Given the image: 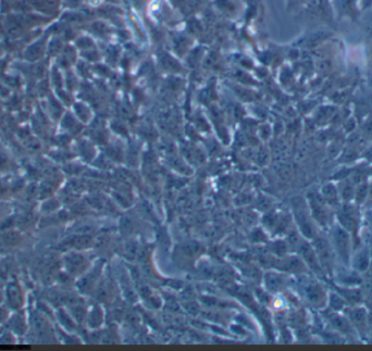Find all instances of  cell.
<instances>
[{
  "mask_svg": "<svg viewBox=\"0 0 372 351\" xmlns=\"http://www.w3.org/2000/svg\"><path fill=\"white\" fill-rule=\"evenodd\" d=\"M327 232L336 257L337 265L351 266V258L354 251V240L351 234L336 222H334Z\"/></svg>",
  "mask_w": 372,
  "mask_h": 351,
  "instance_id": "6da1fadb",
  "label": "cell"
},
{
  "mask_svg": "<svg viewBox=\"0 0 372 351\" xmlns=\"http://www.w3.org/2000/svg\"><path fill=\"white\" fill-rule=\"evenodd\" d=\"M335 211L336 212L334 214L335 222L351 234L352 240H354L355 248V240L362 222V215L359 211V205L352 203H342Z\"/></svg>",
  "mask_w": 372,
  "mask_h": 351,
  "instance_id": "7a4b0ae2",
  "label": "cell"
},
{
  "mask_svg": "<svg viewBox=\"0 0 372 351\" xmlns=\"http://www.w3.org/2000/svg\"><path fill=\"white\" fill-rule=\"evenodd\" d=\"M312 244L324 274H326L328 278H332L334 271H335L337 266V260L331 242H330L328 234L324 235L323 233L319 232L313 238Z\"/></svg>",
  "mask_w": 372,
  "mask_h": 351,
  "instance_id": "3957f363",
  "label": "cell"
},
{
  "mask_svg": "<svg viewBox=\"0 0 372 351\" xmlns=\"http://www.w3.org/2000/svg\"><path fill=\"white\" fill-rule=\"evenodd\" d=\"M309 210L310 215H312L315 225L322 228L323 231L327 232L330 226L334 223L333 210L326 203V201L323 200L321 194L313 196V197L310 199Z\"/></svg>",
  "mask_w": 372,
  "mask_h": 351,
  "instance_id": "277c9868",
  "label": "cell"
},
{
  "mask_svg": "<svg viewBox=\"0 0 372 351\" xmlns=\"http://www.w3.org/2000/svg\"><path fill=\"white\" fill-rule=\"evenodd\" d=\"M296 249H297L299 257L301 260L305 262L308 270L312 271L315 276H318L320 278H328L323 272L321 265H320V262L318 260L317 255H315L313 244H310V242L303 240Z\"/></svg>",
  "mask_w": 372,
  "mask_h": 351,
  "instance_id": "5b68a950",
  "label": "cell"
},
{
  "mask_svg": "<svg viewBox=\"0 0 372 351\" xmlns=\"http://www.w3.org/2000/svg\"><path fill=\"white\" fill-rule=\"evenodd\" d=\"M326 321L334 333L345 337H352L357 335L354 326L352 325V323L348 321L343 312H333L328 310V313H326Z\"/></svg>",
  "mask_w": 372,
  "mask_h": 351,
  "instance_id": "8992f818",
  "label": "cell"
},
{
  "mask_svg": "<svg viewBox=\"0 0 372 351\" xmlns=\"http://www.w3.org/2000/svg\"><path fill=\"white\" fill-rule=\"evenodd\" d=\"M328 290L317 280H309L304 286V295L306 300L314 308H327Z\"/></svg>",
  "mask_w": 372,
  "mask_h": 351,
  "instance_id": "52a82bcc",
  "label": "cell"
},
{
  "mask_svg": "<svg viewBox=\"0 0 372 351\" xmlns=\"http://www.w3.org/2000/svg\"><path fill=\"white\" fill-rule=\"evenodd\" d=\"M372 254L367 246L357 247L352 251L351 258V268L359 274H366L371 268Z\"/></svg>",
  "mask_w": 372,
  "mask_h": 351,
  "instance_id": "ba28073f",
  "label": "cell"
},
{
  "mask_svg": "<svg viewBox=\"0 0 372 351\" xmlns=\"http://www.w3.org/2000/svg\"><path fill=\"white\" fill-rule=\"evenodd\" d=\"M343 313L345 314L348 321L352 323V325L354 326L357 333H360V330L365 329L367 324H368V313H367L366 308L362 307V305L347 306Z\"/></svg>",
  "mask_w": 372,
  "mask_h": 351,
  "instance_id": "9c48e42d",
  "label": "cell"
},
{
  "mask_svg": "<svg viewBox=\"0 0 372 351\" xmlns=\"http://www.w3.org/2000/svg\"><path fill=\"white\" fill-rule=\"evenodd\" d=\"M344 298L348 306H357L362 305L365 302V294L360 286L347 287V286H338L335 285L334 288Z\"/></svg>",
  "mask_w": 372,
  "mask_h": 351,
  "instance_id": "30bf717a",
  "label": "cell"
},
{
  "mask_svg": "<svg viewBox=\"0 0 372 351\" xmlns=\"http://www.w3.org/2000/svg\"><path fill=\"white\" fill-rule=\"evenodd\" d=\"M321 196L323 200L326 201V203L333 210V211H335L342 203L340 195H338L337 187L332 183H328L322 187Z\"/></svg>",
  "mask_w": 372,
  "mask_h": 351,
  "instance_id": "8fae6325",
  "label": "cell"
},
{
  "mask_svg": "<svg viewBox=\"0 0 372 351\" xmlns=\"http://www.w3.org/2000/svg\"><path fill=\"white\" fill-rule=\"evenodd\" d=\"M347 306L348 305L346 301L344 300V298L337 292H335V290L328 293V301L326 308L328 310L333 312H343Z\"/></svg>",
  "mask_w": 372,
  "mask_h": 351,
  "instance_id": "7c38bea8",
  "label": "cell"
},
{
  "mask_svg": "<svg viewBox=\"0 0 372 351\" xmlns=\"http://www.w3.org/2000/svg\"><path fill=\"white\" fill-rule=\"evenodd\" d=\"M338 195L342 203H352L355 198L356 186L352 184V181H344L337 186Z\"/></svg>",
  "mask_w": 372,
  "mask_h": 351,
  "instance_id": "4fadbf2b",
  "label": "cell"
},
{
  "mask_svg": "<svg viewBox=\"0 0 372 351\" xmlns=\"http://www.w3.org/2000/svg\"><path fill=\"white\" fill-rule=\"evenodd\" d=\"M362 221L365 222L366 226L372 232V208L367 210L364 215H362Z\"/></svg>",
  "mask_w": 372,
  "mask_h": 351,
  "instance_id": "5bb4252c",
  "label": "cell"
},
{
  "mask_svg": "<svg viewBox=\"0 0 372 351\" xmlns=\"http://www.w3.org/2000/svg\"><path fill=\"white\" fill-rule=\"evenodd\" d=\"M371 269H372V262H371Z\"/></svg>",
  "mask_w": 372,
  "mask_h": 351,
  "instance_id": "9a60e30c",
  "label": "cell"
}]
</instances>
